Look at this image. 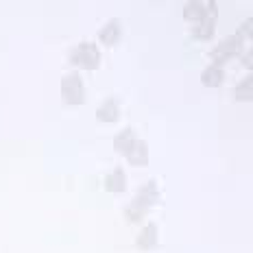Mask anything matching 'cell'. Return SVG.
Returning <instances> with one entry per match:
<instances>
[{
  "instance_id": "1",
  "label": "cell",
  "mask_w": 253,
  "mask_h": 253,
  "mask_svg": "<svg viewBox=\"0 0 253 253\" xmlns=\"http://www.w3.org/2000/svg\"><path fill=\"white\" fill-rule=\"evenodd\" d=\"M70 63L81 70H96L101 66V50L92 42H83L70 52Z\"/></svg>"
},
{
  "instance_id": "2",
  "label": "cell",
  "mask_w": 253,
  "mask_h": 253,
  "mask_svg": "<svg viewBox=\"0 0 253 253\" xmlns=\"http://www.w3.org/2000/svg\"><path fill=\"white\" fill-rule=\"evenodd\" d=\"M61 98L66 105H83L85 103V85L79 72H68L61 79Z\"/></svg>"
},
{
  "instance_id": "3",
  "label": "cell",
  "mask_w": 253,
  "mask_h": 253,
  "mask_svg": "<svg viewBox=\"0 0 253 253\" xmlns=\"http://www.w3.org/2000/svg\"><path fill=\"white\" fill-rule=\"evenodd\" d=\"M242 42L245 40H240L238 35H227V38H223L212 50H210V59H212V63L214 66H223V63H227L229 59L242 55Z\"/></svg>"
},
{
  "instance_id": "4",
  "label": "cell",
  "mask_w": 253,
  "mask_h": 253,
  "mask_svg": "<svg viewBox=\"0 0 253 253\" xmlns=\"http://www.w3.org/2000/svg\"><path fill=\"white\" fill-rule=\"evenodd\" d=\"M205 7H208V15H205V20H201L199 24H194L192 29H190V38L197 40V42H208V40H212L214 33H216L218 7H216L214 0H208V2H205Z\"/></svg>"
},
{
  "instance_id": "5",
  "label": "cell",
  "mask_w": 253,
  "mask_h": 253,
  "mask_svg": "<svg viewBox=\"0 0 253 253\" xmlns=\"http://www.w3.org/2000/svg\"><path fill=\"white\" fill-rule=\"evenodd\" d=\"M160 197H162L160 188H157V183L151 179V181H146V183H142V186H140L138 194H135V199L131 201V205L149 214V210L153 208V205L160 203Z\"/></svg>"
},
{
  "instance_id": "6",
  "label": "cell",
  "mask_w": 253,
  "mask_h": 253,
  "mask_svg": "<svg viewBox=\"0 0 253 253\" xmlns=\"http://www.w3.org/2000/svg\"><path fill=\"white\" fill-rule=\"evenodd\" d=\"M157 245H160V227H157V223H146L144 227L138 231V236H135V247H138L140 251H153L157 249Z\"/></svg>"
},
{
  "instance_id": "7",
  "label": "cell",
  "mask_w": 253,
  "mask_h": 253,
  "mask_svg": "<svg viewBox=\"0 0 253 253\" xmlns=\"http://www.w3.org/2000/svg\"><path fill=\"white\" fill-rule=\"evenodd\" d=\"M103 183H105V190H107L109 194H123L126 190V172H125V168L116 166L114 170L105 177Z\"/></svg>"
},
{
  "instance_id": "8",
  "label": "cell",
  "mask_w": 253,
  "mask_h": 253,
  "mask_svg": "<svg viewBox=\"0 0 253 253\" xmlns=\"http://www.w3.org/2000/svg\"><path fill=\"white\" fill-rule=\"evenodd\" d=\"M126 162L131 166H138V168H144L149 164V146H146L144 140H135V144L126 151Z\"/></svg>"
},
{
  "instance_id": "9",
  "label": "cell",
  "mask_w": 253,
  "mask_h": 253,
  "mask_svg": "<svg viewBox=\"0 0 253 253\" xmlns=\"http://www.w3.org/2000/svg\"><path fill=\"white\" fill-rule=\"evenodd\" d=\"M181 15L186 22L199 24L201 20H205V15H208V7H205V2H201V0H188L181 9Z\"/></svg>"
},
{
  "instance_id": "10",
  "label": "cell",
  "mask_w": 253,
  "mask_h": 253,
  "mask_svg": "<svg viewBox=\"0 0 253 253\" xmlns=\"http://www.w3.org/2000/svg\"><path fill=\"white\" fill-rule=\"evenodd\" d=\"M120 38H123V26H120L118 20H109V22L98 31V40H101V44H105V46L118 44Z\"/></svg>"
},
{
  "instance_id": "11",
  "label": "cell",
  "mask_w": 253,
  "mask_h": 253,
  "mask_svg": "<svg viewBox=\"0 0 253 253\" xmlns=\"http://www.w3.org/2000/svg\"><path fill=\"white\" fill-rule=\"evenodd\" d=\"M223 81H225L223 66H214V63H210V66L203 68L201 83H203L205 87H218V85H223Z\"/></svg>"
},
{
  "instance_id": "12",
  "label": "cell",
  "mask_w": 253,
  "mask_h": 253,
  "mask_svg": "<svg viewBox=\"0 0 253 253\" xmlns=\"http://www.w3.org/2000/svg\"><path fill=\"white\" fill-rule=\"evenodd\" d=\"M96 118L101 120V123H116V120L120 118V105L118 101H114V98H107L101 107L96 109Z\"/></svg>"
},
{
  "instance_id": "13",
  "label": "cell",
  "mask_w": 253,
  "mask_h": 253,
  "mask_svg": "<svg viewBox=\"0 0 253 253\" xmlns=\"http://www.w3.org/2000/svg\"><path fill=\"white\" fill-rule=\"evenodd\" d=\"M234 98L238 103H249V101H253V72H249V75L242 79V81L236 83Z\"/></svg>"
},
{
  "instance_id": "14",
  "label": "cell",
  "mask_w": 253,
  "mask_h": 253,
  "mask_svg": "<svg viewBox=\"0 0 253 253\" xmlns=\"http://www.w3.org/2000/svg\"><path fill=\"white\" fill-rule=\"evenodd\" d=\"M135 133H133V129H123L118 135L114 138V151L116 153H120V155H126V151L131 149V146L135 144Z\"/></svg>"
},
{
  "instance_id": "15",
  "label": "cell",
  "mask_w": 253,
  "mask_h": 253,
  "mask_svg": "<svg viewBox=\"0 0 253 253\" xmlns=\"http://www.w3.org/2000/svg\"><path fill=\"white\" fill-rule=\"evenodd\" d=\"M236 35H238L240 40H253V15H249V18H247L245 22L238 26Z\"/></svg>"
},
{
  "instance_id": "16",
  "label": "cell",
  "mask_w": 253,
  "mask_h": 253,
  "mask_svg": "<svg viewBox=\"0 0 253 253\" xmlns=\"http://www.w3.org/2000/svg\"><path fill=\"white\" fill-rule=\"evenodd\" d=\"M240 63H242V66H245L249 72H253V46H251L249 50H245V52L240 55Z\"/></svg>"
}]
</instances>
